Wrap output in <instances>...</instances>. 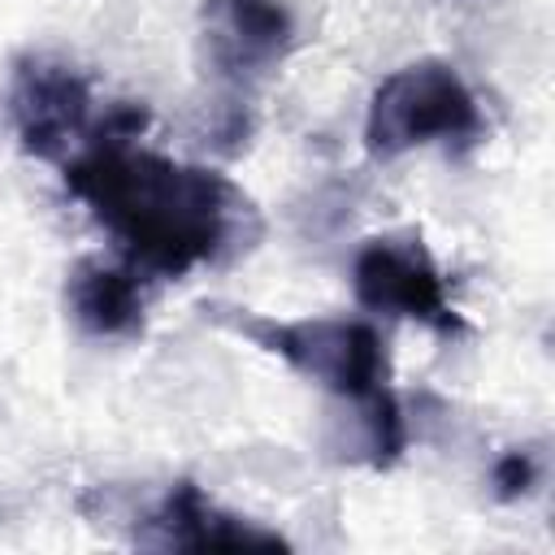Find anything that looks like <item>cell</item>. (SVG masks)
I'll list each match as a JSON object with an SVG mask.
<instances>
[{
  "mask_svg": "<svg viewBox=\"0 0 555 555\" xmlns=\"http://www.w3.org/2000/svg\"><path fill=\"white\" fill-rule=\"evenodd\" d=\"M65 186L121 243L134 269L160 278H182L238 243L247 247L260 230L251 199L225 173L134 152L130 139L113 134L65 160Z\"/></svg>",
  "mask_w": 555,
  "mask_h": 555,
  "instance_id": "6da1fadb",
  "label": "cell"
},
{
  "mask_svg": "<svg viewBox=\"0 0 555 555\" xmlns=\"http://www.w3.org/2000/svg\"><path fill=\"white\" fill-rule=\"evenodd\" d=\"M212 317L247 334L264 351L282 356L295 373H304L308 382L334 395H347L360 403L386 386V343L364 321H343V317L264 321V317H251L247 308H212Z\"/></svg>",
  "mask_w": 555,
  "mask_h": 555,
  "instance_id": "7a4b0ae2",
  "label": "cell"
},
{
  "mask_svg": "<svg viewBox=\"0 0 555 555\" xmlns=\"http://www.w3.org/2000/svg\"><path fill=\"white\" fill-rule=\"evenodd\" d=\"M481 108L447 61H416L382 78L369 104L364 143L373 156H403L434 139H473Z\"/></svg>",
  "mask_w": 555,
  "mask_h": 555,
  "instance_id": "3957f363",
  "label": "cell"
},
{
  "mask_svg": "<svg viewBox=\"0 0 555 555\" xmlns=\"http://www.w3.org/2000/svg\"><path fill=\"white\" fill-rule=\"evenodd\" d=\"M351 282H356V299L373 312L421 321L438 334H455L464 325L447 295L442 269L434 264V256L425 251V243L416 234L369 238L356 251Z\"/></svg>",
  "mask_w": 555,
  "mask_h": 555,
  "instance_id": "277c9868",
  "label": "cell"
},
{
  "mask_svg": "<svg viewBox=\"0 0 555 555\" xmlns=\"http://www.w3.org/2000/svg\"><path fill=\"white\" fill-rule=\"evenodd\" d=\"M9 113L17 139L39 160H65V152L91 126V87L78 69L52 56H22L9 82Z\"/></svg>",
  "mask_w": 555,
  "mask_h": 555,
  "instance_id": "5b68a950",
  "label": "cell"
},
{
  "mask_svg": "<svg viewBox=\"0 0 555 555\" xmlns=\"http://www.w3.org/2000/svg\"><path fill=\"white\" fill-rule=\"evenodd\" d=\"M199 22L212 69L234 82L269 74L295 43V22L282 0H204Z\"/></svg>",
  "mask_w": 555,
  "mask_h": 555,
  "instance_id": "8992f818",
  "label": "cell"
},
{
  "mask_svg": "<svg viewBox=\"0 0 555 555\" xmlns=\"http://www.w3.org/2000/svg\"><path fill=\"white\" fill-rule=\"evenodd\" d=\"M143 542L165 546V551H247V546L273 551V546H286L278 533L247 525V520L221 512L217 503H208L195 481H178L160 499V507L147 516Z\"/></svg>",
  "mask_w": 555,
  "mask_h": 555,
  "instance_id": "52a82bcc",
  "label": "cell"
},
{
  "mask_svg": "<svg viewBox=\"0 0 555 555\" xmlns=\"http://www.w3.org/2000/svg\"><path fill=\"white\" fill-rule=\"evenodd\" d=\"M65 299L74 321L95 338H134L143 334V291L134 269H117L104 260H78L65 282Z\"/></svg>",
  "mask_w": 555,
  "mask_h": 555,
  "instance_id": "ba28073f",
  "label": "cell"
},
{
  "mask_svg": "<svg viewBox=\"0 0 555 555\" xmlns=\"http://www.w3.org/2000/svg\"><path fill=\"white\" fill-rule=\"evenodd\" d=\"M533 477H538V464H533L529 451H507V455L494 464V490H499V499H520V494H529Z\"/></svg>",
  "mask_w": 555,
  "mask_h": 555,
  "instance_id": "9c48e42d",
  "label": "cell"
}]
</instances>
